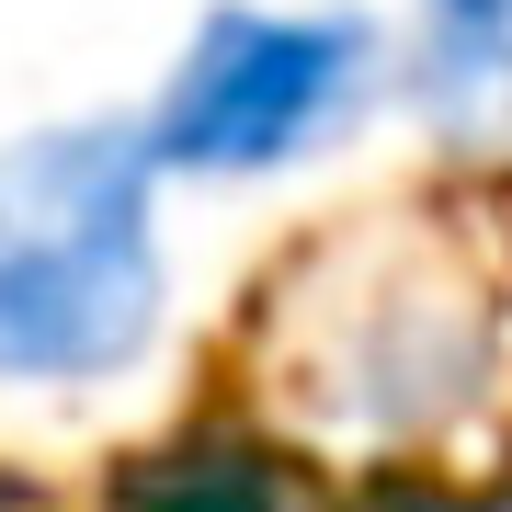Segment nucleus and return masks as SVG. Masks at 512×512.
<instances>
[{
  "instance_id": "1",
  "label": "nucleus",
  "mask_w": 512,
  "mask_h": 512,
  "mask_svg": "<svg viewBox=\"0 0 512 512\" xmlns=\"http://www.w3.org/2000/svg\"><path fill=\"white\" fill-rule=\"evenodd\" d=\"M160 171L126 114L0 148V387H103L160 342Z\"/></svg>"
},
{
  "instance_id": "2",
  "label": "nucleus",
  "mask_w": 512,
  "mask_h": 512,
  "mask_svg": "<svg viewBox=\"0 0 512 512\" xmlns=\"http://www.w3.org/2000/svg\"><path fill=\"white\" fill-rule=\"evenodd\" d=\"M376 92V23L365 12H262L217 0L183 35L160 103L137 114L160 183H262L330 148Z\"/></svg>"
},
{
  "instance_id": "3",
  "label": "nucleus",
  "mask_w": 512,
  "mask_h": 512,
  "mask_svg": "<svg viewBox=\"0 0 512 512\" xmlns=\"http://www.w3.org/2000/svg\"><path fill=\"white\" fill-rule=\"evenodd\" d=\"M114 512H308L296 490V456L262 444L251 421H183V433L137 444L114 467Z\"/></svg>"
},
{
  "instance_id": "4",
  "label": "nucleus",
  "mask_w": 512,
  "mask_h": 512,
  "mask_svg": "<svg viewBox=\"0 0 512 512\" xmlns=\"http://www.w3.org/2000/svg\"><path fill=\"white\" fill-rule=\"evenodd\" d=\"M399 80L444 137H512V0H421Z\"/></svg>"
},
{
  "instance_id": "5",
  "label": "nucleus",
  "mask_w": 512,
  "mask_h": 512,
  "mask_svg": "<svg viewBox=\"0 0 512 512\" xmlns=\"http://www.w3.org/2000/svg\"><path fill=\"white\" fill-rule=\"evenodd\" d=\"M342 512H478V501L433 490V478H376V490H365V501H342Z\"/></svg>"
}]
</instances>
